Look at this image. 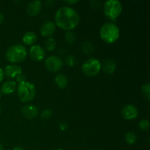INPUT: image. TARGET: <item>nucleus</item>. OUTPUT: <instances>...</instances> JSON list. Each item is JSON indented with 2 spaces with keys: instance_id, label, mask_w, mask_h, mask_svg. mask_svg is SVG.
<instances>
[{
  "instance_id": "nucleus-12",
  "label": "nucleus",
  "mask_w": 150,
  "mask_h": 150,
  "mask_svg": "<svg viewBox=\"0 0 150 150\" xmlns=\"http://www.w3.org/2000/svg\"><path fill=\"white\" fill-rule=\"evenodd\" d=\"M56 30V24L53 21H47L42 25L40 28V33L44 37H50L54 33Z\"/></svg>"
},
{
  "instance_id": "nucleus-22",
  "label": "nucleus",
  "mask_w": 150,
  "mask_h": 150,
  "mask_svg": "<svg viewBox=\"0 0 150 150\" xmlns=\"http://www.w3.org/2000/svg\"><path fill=\"white\" fill-rule=\"evenodd\" d=\"M65 40L67 43L70 44L75 42L76 40V34H75L74 32H71V31H68V32L65 34Z\"/></svg>"
},
{
  "instance_id": "nucleus-3",
  "label": "nucleus",
  "mask_w": 150,
  "mask_h": 150,
  "mask_svg": "<svg viewBox=\"0 0 150 150\" xmlns=\"http://www.w3.org/2000/svg\"><path fill=\"white\" fill-rule=\"evenodd\" d=\"M5 56L7 59L10 62H20L26 58L27 51L23 45L16 44L7 48Z\"/></svg>"
},
{
  "instance_id": "nucleus-31",
  "label": "nucleus",
  "mask_w": 150,
  "mask_h": 150,
  "mask_svg": "<svg viewBox=\"0 0 150 150\" xmlns=\"http://www.w3.org/2000/svg\"><path fill=\"white\" fill-rule=\"evenodd\" d=\"M3 21H4V16H2V14L0 13V24H1Z\"/></svg>"
},
{
  "instance_id": "nucleus-15",
  "label": "nucleus",
  "mask_w": 150,
  "mask_h": 150,
  "mask_svg": "<svg viewBox=\"0 0 150 150\" xmlns=\"http://www.w3.org/2000/svg\"><path fill=\"white\" fill-rule=\"evenodd\" d=\"M16 88V83L13 81H7L4 82L1 85V91L5 95H10L15 92Z\"/></svg>"
},
{
  "instance_id": "nucleus-35",
  "label": "nucleus",
  "mask_w": 150,
  "mask_h": 150,
  "mask_svg": "<svg viewBox=\"0 0 150 150\" xmlns=\"http://www.w3.org/2000/svg\"><path fill=\"white\" fill-rule=\"evenodd\" d=\"M0 98H1V91H0Z\"/></svg>"
},
{
  "instance_id": "nucleus-4",
  "label": "nucleus",
  "mask_w": 150,
  "mask_h": 150,
  "mask_svg": "<svg viewBox=\"0 0 150 150\" xmlns=\"http://www.w3.org/2000/svg\"><path fill=\"white\" fill-rule=\"evenodd\" d=\"M17 92L20 100L23 103H27L33 100L36 94L35 85L28 81L19 83Z\"/></svg>"
},
{
  "instance_id": "nucleus-18",
  "label": "nucleus",
  "mask_w": 150,
  "mask_h": 150,
  "mask_svg": "<svg viewBox=\"0 0 150 150\" xmlns=\"http://www.w3.org/2000/svg\"><path fill=\"white\" fill-rule=\"evenodd\" d=\"M82 51L85 54H90L94 51V45L90 42H84L82 45Z\"/></svg>"
},
{
  "instance_id": "nucleus-6",
  "label": "nucleus",
  "mask_w": 150,
  "mask_h": 150,
  "mask_svg": "<svg viewBox=\"0 0 150 150\" xmlns=\"http://www.w3.org/2000/svg\"><path fill=\"white\" fill-rule=\"evenodd\" d=\"M81 70L86 76H95L100 71L101 64L97 59L90 58L83 63Z\"/></svg>"
},
{
  "instance_id": "nucleus-33",
  "label": "nucleus",
  "mask_w": 150,
  "mask_h": 150,
  "mask_svg": "<svg viewBox=\"0 0 150 150\" xmlns=\"http://www.w3.org/2000/svg\"><path fill=\"white\" fill-rule=\"evenodd\" d=\"M0 150H4V149H3L2 145L1 144V143H0Z\"/></svg>"
},
{
  "instance_id": "nucleus-25",
  "label": "nucleus",
  "mask_w": 150,
  "mask_h": 150,
  "mask_svg": "<svg viewBox=\"0 0 150 150\" xmlns=\"http://www.w3.org/2000/svg\"><path fill=\"white\" fill-rule=\"evenodd\" d=\"M66 63H67V65L70 66V67L74 66L76 63V59L75 57H73V55L67 56V58H66Z\"/></svg>"
},
{
  "instance_id": "nucleus-9",
  "label": "nucleus",
  "mask_w": 150,
  "mask_h": 150,
  "mask_svg": "<svg viewBox=\"0 0 150 150\" xmlns=\"http://www.w3.org/2000/svg\"><path fill=\"white\" fill-rule=\"evenodd\" d=\"M29 54L32 59L35 61H41L45 57V50L39 45H33L29 49Z\"/></svg>"
},
{
  "instance_id": "nucleus-24",
  "label": "nucleus",
  "mask_w": 150,
  "mask_h": 150,
  "mask_svg": "<svg viewBox=\"0 0 150 150\" xmlns=\"http://www.w3.org/2000/svg\"><path fill=\"white\" fill-rule=\"evenodd\" d=\"M52 117V111L50 109H45L41 113V118L43 120H49Z\"/></svg>"
},
{
  "instance_id": "nucleus-19",
  "label": "nucleus",
  "mask_w": 150,
  "mask_h": 150,
  "mask_svg": "<svg viewBox=\"0 0 150 150\" xmlns=\"http://www.w3.org/2000/svg\"><path fill=\"white\" fill-rule=\"evenodd\" d=\"M125 141L128 144H134L137 141V136L134 132H129L125 135Z\"/></svg>"
},
{
  "instance_id": "nucleus-16",
  "label": "nucleus",
  "mask_w": 150,
  "mask_h": 150,
  "mask_svg": "<svg viewBox=\"0 0 150 150\" xmlns=\"http://www.w3.org/2000/svg\"><path fill=\"white\" fill-rule=\"evenodd\" d=\"M54 81L60 89H64L67 86V83H68L67 76L64 74H62V73H59V74L57 75L55 79H54Z\"/></svg>"
},
{
  "instance_id": "nucleus-11",
  "label": "nucleus",
  "mask_w": 150,
  "mask_h": 150,
  "mask_svg": "<svg viewBox=\"0 0 150 150\" xmlns=\"http://www.w3.org/2000/svg\"><path fill=\"white\" fill-rule=\"evenodd\" d=\"M21 114L27 119H35L38 114V108L33 105H26L21 109Z\"/></svg>"
},
{
  "instance_id": "nucleus-2",
  "label": "nucleus",
  "mask_w": 150,
  "mask_h": 150,
  "mask_svg": "<svg viewBox=\"0 0 150 150\" xmlns=\"http://www.w3.org/2000/svg\"><path fill=\"white\" fill-rule=\"evenodd\" d=\"M100 35L104 42L113 43L120 38V29L115 23L107 22L101 26Z\"/></svg>"
},
{
  "instance_id": "nucleus-34",
  "label": "nucleus",
  "mask_w": 150,
  "mask_h": 150,
  "mask_svg": "<svg viewBox=\"0 0 150 150\" xmlns=\"http://www.w3.org/2000/svg\"><path fill=\"white\" fill-rule=\"evenodd\" d=\"M54 150H63V149H54Z\"/></svg>"
},
{
  "instance_id": "nucleus-23",
  "label": "nucleus",
  "mask_w": 150,
  "mask_h": 150,
  "mask_svg": "<svg viewBox=\"0 0 150 150\" xmlns=\"http://www.w3.org/2000/svg\"><path fill=\"white\" fill-rule=\"evenodd\" d=\"M139 128L142 131H146L149 127V122L147 120H142L139 124Z\"/></svg>"
},
{
  "instance_id": "nucleus-29",
  "label": "nucleus",
  "mask_w": 150,
  "mask_h": 150,
  "mask_svg": "<svg viewBox=\"0 0 150 150\" xmlns=\"http://www.w3.org/2000/svg\"><path fill=\"white\" fill-rule=\"evenodd\" d=\"M64 2L67 3V4H76V3L79 2V0H71V1L68 0V1H64Z\"/></svg>"
},
{
  "instance_id": "nucleus-26",
  "label": "nucleus",
  "mask_w": 150,
  "mask_h": 150,
  "mask_svg": "<svg viewBox=\"0 0 150 150\" xmlns=\"http://www.w3.org/2000/svg\"><path fill=\"white\" fill-rule=\"evenodd\" d=\"M91 7L95 9H99L101 6V3L98 0H92L90 1Z\"/></svg>"
},
{
  "instance_id": "nucleus-14",
  "label": "nucleus",
  "mask_w": 150,
  "mask_h": 150,
  "mask_svg": "<svg viewBox=\"0 0 150 150\" xmlns=\"http://www.w3.org/2000/svg\"><path fill=\"white\" fill-rule=\"evenodd\" d=\"M101 68L107 74H113L116 70V62L113 59H108L104 61L103 65H101Z\"/></svg>"
},
{
  "instance_id": "nucleus-21",
  "label": "nucleus",
  "mask_w": 150,
  "mask_h": 150,
  "mask_svg": "<svg viewBox=\"0 0 150 150\" xmlns=\"http://www.w3.org/2000/svg\"><path fill=\"white\" fill-rule=\"evenodd\" d=\"M142 92L146 100H149L150 98V84L146 83L142 86Z\"/></svg>"
},
{
  "instance_id": "nucleus-17",
  "label": "nucleus",
  "mask_w": 150,
  "mask_h": 150,
  "mask_svg": "<svg viewBox=\"0 0 150 150\" xmlns=\"http://www.w3.org/2000/svg\"><path fill=\"white\" fill-rule=\"evenodd\" d=\"M22 40L26 45H32L35 43L37 40V35L34 32H26L22 38Z\"/></svg>"
},
{
  "instance_id": "nucleus-36",
  "label": "nucleus",
  "mask_w": 150,
  "mask_h": 150,
  "mask_svg": "<svg viewBox=\"0 0 150 150\" xmlns=\"http://www.w3.org/2000/svg\"><path fill=\"white\" fill-rule=\"evenodd\" d=\"M0 113H1V108H0Z\"/></svg>"
},
{
  "instance_id": "nucleus-20",
  "label": "nucleus",
  "mask_w": 150,
  "mask_h": 150,
  "mask_svg": "<svg viewBox=\"0 0 150 150\" xmlns=\"http://www.w3.org/2000/svg\"><path fill=\"white\" fill-rule=\"evenodd\" d=\"M57 45V42L55 40L52 38H49L47 39L45 42V48L48 51H53L56 48Z\"/></svg>"
},
{
  "instance_id": "nucleus-7",
  "label": "nucleus",
  "mask_w": 150,
  "mask_h": 150,
  "mask_svg": "<svg viewBox=\"0 0 150 150\" xmlns=\"http://www.w3.org/2000/svg\"><path fill=\"white\" fill-rule=\"evenodd\" d=\"M45 67L51 72H58L62 68L63 62L57 56H51L45 59Z\"/></svg>"
},
{
  "instance_id": "nucleus-30",
  "label": "nucleus",
  "mask_w": 150,
  "mask_h": 150,
  "mask_svg": "<svg viewBox=\"0 0 150 150\" xmlns=\"http://www.w3.org/2000/svg\"><path fill=\"white\" fill-rule=\"evenodd\" d=\"M4 70L0 67V82H1V81L3 80V79H4Z\"/></svg>"
},
{
  "instance_id": "nucleus-32",
  "label": "nucleus",
  "mask_w": 150,
  "mask_h": 150,
  "mask_svg": "<svg viewBox=\"0 0 150 150\" xmlns=\"http://www.w3.org/2000/svg\"><path fill=\"white\" fill-rule=\"evenodd\" d=\"M13 150H24V149H23L22 147H20V146H16V147H15Z\"/></svg>"
},
{
  "instance_id": "nucleus-10",
  "label": "nucleus",
  "mask_w": 150,
  "mask_h": 150,
  "mask_svg": "<svg viewBox=\"0 0 150 150\" xmlns=\"http://www.w3.org/2000/svg\"><path fill=\"white\" fill-rule=\"evenodd\" d=\"M4 74L9 79H16L22 74V69L20 66L16 64H10L4 67Z\"/></svg>"
},
{
  "instance_id": "nucleus-8",
  "label": "nucleus",
  "mask_w": 150,
  "mask_h": 150,
  "mask_svg": "<svg viewBox=\"0 0 150 150\" xmlns=\"http://www.w3.org/2000/svg\"><path fill=\"white\" fill-rule=\"evenodd\" d=\"M139 114V111L135 105L131 104L125 105L122 109V115L123 118L127 120H131L136 119Z\"/></svg>"
},
{
  "instance_id": "nucleus-13",
  "label": "nucleus",
  "mask_w": 150,
  "mask_h": 150,
  "mask_svg": "<svg viewBox=\"0 0 150 150\" xmlns=\"http://www.w3.org/2000/svg\"><path fill=\"white\" fill-rule=\"evenodd\" d=\"M42 9V2L40 1H32L29 3L26 7V13L29 16H35L40 12Z\"/></svg>"
},
{
  "instance_id": "nucleus-28",
  "label": "nucleus",
  "mask_w": 150,
  "mask_h": 150,
  "mask_svg": "<svg viewBox=\"0 0 150 150\" xmlns=\"http://www.w3.org/2000/svg\"><path fill=\"white\" fill-rule=\"evenodd\" d=\"M59 128L61 129L62 130H65L67 128V127H68V125H67V124L66 122H60L59 125Z\"/></svg>"
},
{
  "instance_id": "nucleus-1",
  "label": "nucleus",
  "mask_w": 150,
  "mask_h": 150,
  "mask_svg": "<svg viewBox=\"0 0 150 150\" xmlns=\"http://www.w3.org/2000/svg\"><path fill=\"white\" fill-rule=\"evenodd\" d=\"M80 16L72 7L63 6L57 10L55 14V24L65 30H70L79 25Z\"/></svg>"
},
{
  "instance_id": "nucleus-5",
  "label": "nucleus",
  "mask_w": 150,
  "mask_h": 150,
  "mask_svg": "<svg viewBox=\"0 0 150 150\" xmlns=\"http://www.w3.org/2000/svg\"><path fill=\"white\" fill-rule=\"evenodd\" d=\"M103 11L108 18L114 21L121 14L122 7L121 3L117 0H107L104 3Z\"/></svg>"
},
{
  "instance_id": "nucleus-27",
  "label": "nucleus",
  "mask_w": 150,
  "mask_h": 150,
  "mask_svg": "<svg viewBox=\"0 0 150 150\" xmlns=\"http://www.w3.org/2000/svg\"><path fill=\"white\" fill-rule=\"evenodd\" d=\"M16 80H17V81L18 82V83H21V82L26 81V77L25 75L21 74L20 76H18V77L16 78Z\"/></svg>"
}]
</instances>
